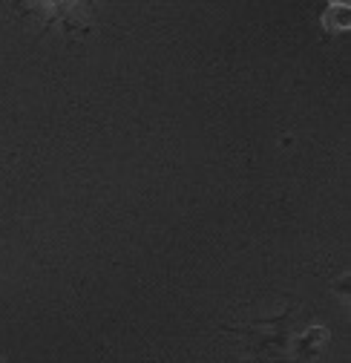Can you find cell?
I'll return each mask as SVG.
<instances>
[{
	"instance_id": "obj_1",
	"label": "cell",
	"mask_w": 351,
	"mask_h": 363,
	"mask_svg": "<svg viewBox=\"0 0 351 363\" xmlns=\"http://www.w3.org/2000/svg\"><path fill=\"white\" fill-rule=\"evenodd\" d=\"M0 363H4V360H0Z\"/></svg>"
}]
</instances>
